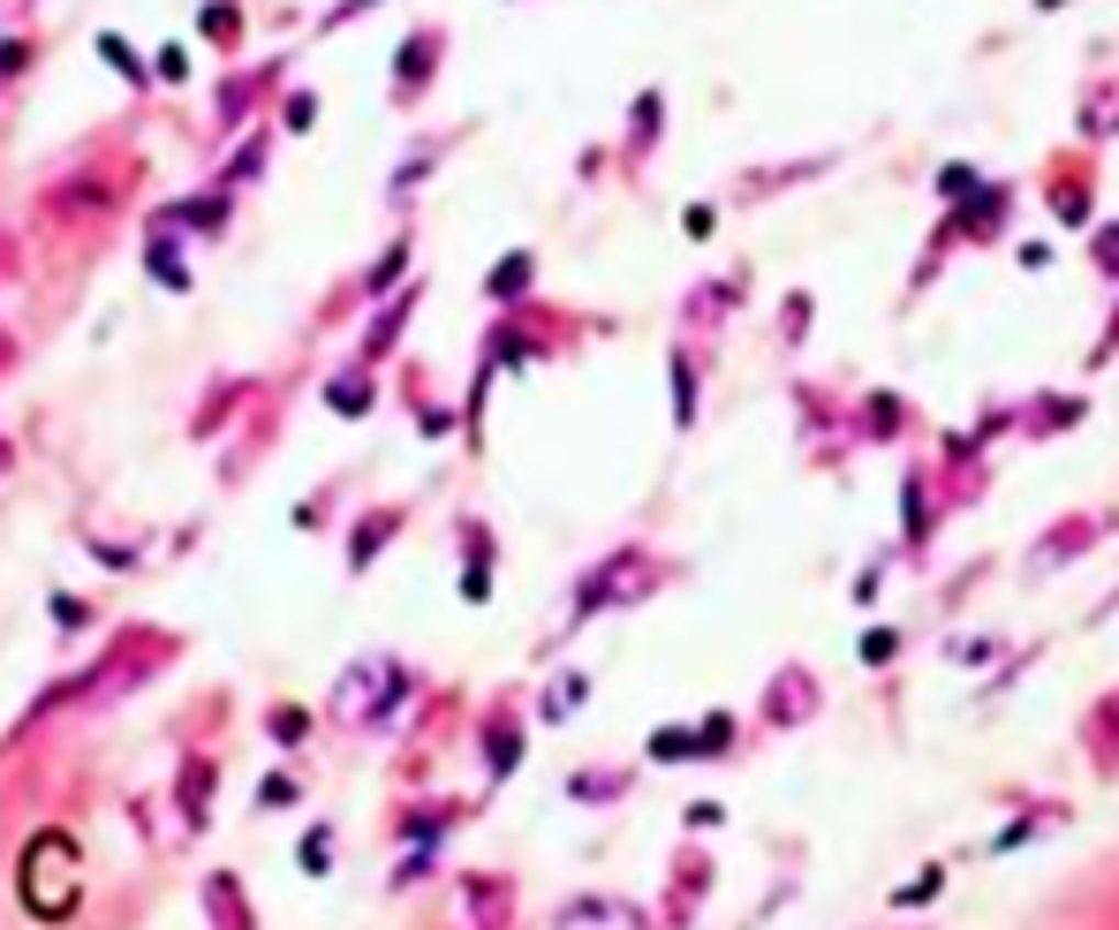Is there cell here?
Instances as JSON below:
<instances>
[{
	"mask_svg": "<svg viewBox=\"0 0 1119 930\" xmlns=\"http://www.w3.org/2000/svg\"><path fill=\"white\" fill-rule=\"evenodd\" d=\"M379 681H394V665L387 659H371L363 673H348V688H340V704L348 711H371V696H379Z\"/></svg>",
	"mask_w": 1119,
	"mask_h": 930,
	"instance_id": "2",
	"label": "cell"
},
{
	"mask_svg": "<svg viewBox=\"0 0 1119 930\" xmlns=\"http://www.w3.org/2000/svg\"><path fill=\"white\" fill-rule=\"evenodd\" d=\"M23 900L38 916H68L76 908V848H68L61 832L31 840V855H23Z\"/></svg>",
	"mask_w": 1119,
	"mask_h": 930,
	"instance_id": "1",
	"label": "cell"
}]
</instances>
